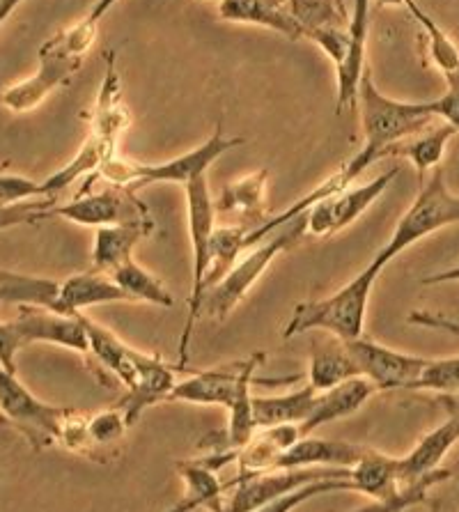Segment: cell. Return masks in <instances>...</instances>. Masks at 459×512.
<instances>
[{
	"label": "cell",
	"mask_w": 459,
	"mask_h": 512,
	"mask_svg": "<svg viewBox=\"0 0 459 512\" xmlns=\"http://www.w3.org/2000/svg\"><path fill=\"white\" fill-rule=\"evenodd\" d=\"M400 175V168L386 170L384 175H379L377 180H372L363 186H349L336 196L320 200L308 209V232L315 237H331L336 232L345 230L347 226L359 219L361 214L368 212L372 203H377V198L388 189L395 177Z\"/></svg>",
	"instance_id": "12"
},
{
	"label": "cell",
	"mask_w": 459,
	"mask_h": 512,
	"mask_svg": "<svg viewBox=\"0 0 459 512\" xmlns=\"http://www.w3.org/2000/svg\"><path fill=\"white\" fill-rule=\"evenodd\" d=\"M62 281L40 276L14 274V271L0 269V304L10 306H33L46 308L58 313Z\"/></svg>",
	"instance_id": "28"
},
{
	"label": "cell",
	"mask_w": 459,
	"mask_h": 512,
	"mask_svg": "<svg viewBox=\"0 0 459 512\" xmlns=\"http://www.w3.org/2000/svg\"><path fill=\"white\" fill-rule=\"evenodd\" d=\"M381 267L370 262L359 276L331 297L301 301L294 306L292 317L283 327V338L301 336L306 331H329L340 340H356L363 336L365 313H368L370 292L377 283Z\"/></svg>",
	"instance_id": "1"
},
{
	"label": "cell",
	"mask_w": 459,
	"mask_h": 512,
	"mask_svg": "<svg viewBox=\"0 0 459 512\" xmlns=\"http://www.w3.org/2000/svg\"><path fill=\"white\" fill-rule=\"evenodd\" d=\"M111 278L118 283L124 292L129 294L131 301H145V304L170 308L175 306L173 294H170L157 276H152L150 271H145L134 260L124 262L113 271Z\"/></svg>",
	"instance_id": "32"
},
{
	"label": "cell",
	"mask_w": 459,
	"mask_h": 512,
	"mask_svg": "<svg viewBox=\"0 0 459 512\" xmlns=\"http://www.w3.org/2000/svg\"><path fill=\"white\" fill-rule=\"evenodd\" d=\"M267 180H269V170L262 168L258 173L244 177V180L228 184L221 191V198L214 203L216 212L239 216L241 226L244 228H246V221L248 223L253 221L258 223V226H262L264 221H269L267 216H264V209H267V203H264Z\"/></svg>",
	"instance_id": "26"
},
{
	"label": "cell",
	"mask_w": 459,
	"mask_h": 512,
	"mask_svg": "<svg viewBox=\"0 0 459 512\" xmlns=\"http://www.w3.org/2000/svg\"><path fill=\"white\" fill-rule=\"evenodd\" d=\"M416 389L443 393L459 391V356H453V359H430L418 379Z\"/></svg>",
	"instance_id": "38"
},
{
	"label": "cell",
	"mask_w": 459,
	"mask_h": 512,
	"mask_svg": "<svg viewBox=\"0 0 459 512\" xmlns=\"http://www.w3.org/2000/svg\"><path fill=\"white\" fill-rule=\"evenodd\" d=\"M51 216L79 223V226L106 228L122 226V223H145L152 221L150 209L138 198L136 191L127 186L108 184L104 191L81 193L65 205H53Z\"/></svg>",
	"instance_id": "9"
},
{
	"label": "cell",
	"mask_w": 459,
	"mask_h": 512,
	"mask_svg": "<svg viewBox=\"0 0 459 512\" xmlns=\"http://www.w3.org/2000/svg\"><path fill=\"white\" fill-rule=\"evenodd\" d=\"M264 359H267L264 352H253L244 361L196 370L191 377L175 384L166 402H193V405H219L230 409L241 386L255 379V370L262 366Z\"/></svg>",
	"instance_id": "10"
},
{
	"label": "cell",
	"mask_w": 459,
	"mask_h": 512,
	"mask_svg": "<svg viewBox=\"0 0 459 512\" xmlns=\"http://www.w3.org/2000/svg\"><path fill=\"white\" fill-rule=\"evenodd\" d=\"M177 471L184 480L186 492L182 501L166 512H193L198 508L216 512L223 506L225 485L219 480V471L209 467L205 460L177 462Z\"/></svg>",
	"instance_id": "25"
},
{
	"label": "cell",
	"mask_w": 459,
	"mask_h": 512,
	"mask_svg": "<svg viewBox=\"0 0 459 512\" xmlns=\"http://www.w3.org/2000/svg\"><path fill=\"white\" fill-rule=\"evenodd\" d=\"M409 0H377L379 7H388V5H407Z\"/></svg>",
	"instance_id": "46"
},
{
	"label": "cell",
	"mask_w": 459,
	"mask_h": 512,
	"mask_svg": "<svg viewBox=\"0 0 459 512\" xmlns=\"http://www.w3.org/2000/svg\"><path fill=\"white\" fill-rule=\"evenodd\" d=\"M177 375L168 363L161 361L157 354H143L138 352L136 359V372L131 382L124 386L127 393L120 400V409L124 418H127L129 428L134 425L147 407L157 405L168 398V393L175 389Z\"/></svg>",
	"instance_id": "15"
},
{
	"label": "cell",
	"mask_w": 459,
	"mask_h": 512,
	"mask_svg": "<svg viewBox=\"0 0 459 512\" xmlns=\"http://www.w3.org/2000/svg\"><path fill=\"white\" fill-rule=\"evenodd\" d=\"M306 40L320 46V49L329 56L333 65L342 67L349 58V51H352V42H349L347 26H322L308 30Z\"/></svg>",
	"instance_id": "39"
},
{
	"label": "cell",
	"mask_w": 459,
	"mask_h": 512,
	"mask_svg": "<svg viewBox=\"0 0 459 512\" xmlns=\"http://www.w3.org/2000/svg\"><path fill=\"white\" fill-rule=\"evenodd\" d=\"M118 301H131V299L111 276L92 269V271H85V274H74L62 281L58 313L79 315L85 308L118 304Z\"/></svg>",
	"instance_id": "18"
},
{
	"label": "cell",
	"mask_w": 459,
	"mask_h": 512,
	"mask_svg": "<svg viewBox=\"0 0 459 512\" xmlns=\"http://www.w3.org/2000/svg\"><path fill=\"white\" fill-rule=\"evenodd\" d=\"M354 492H361L372 499H388L398 494L400 485V457H391L377 451L365 453L359 462L349 469Z\"/></svg>",
	"instance_id": "27"
},
{
	"label": "cell",
	"mask_w": 459,
	"mask_h": 512,
	"mask_svg": "<svg viewBox=\"0 0 459 512\" xmlns=\"http://www.w3.org/2000/svg\"><path fill=\"white\" fill-rule=\"evenodd\" d=\"M448 88L441 97L427 102V108L434 118H443V122L453 124V127L459 131V74H450L446 76Z\"/></svg>",
	"instance_id": "41"
},
{
	"label": "cell",
	"mask_w": 459,
	"mask_h": 512,
	"mask_svg": "<svg viewBox=\"0 0 459 512\" xmlns=\"http://www.w3.org/2000/svg\"><path fill=\"white\" fill-rule=\"evenodd\" d=\"M359 108L363 141H372L384 147L400 143L404 138L418 136L434 120L427 102H398V99H391L384 92H379L368 69H365L361 79Z\"/></svg>",
	"instance_id": "5"
},
{
	"label": "cell",
	"mask_w": 459,
	"mask_h": 512,
	"mask_svg": "<svg viewBox=\"0 0 459 512\" xmlns=\"http://www.w3.org/2000/svg\"><path fill=\"white\" fill-rule=\"evenodd\" d=\"M127 428L129 423L127 418H124L120 407L106 409L95 416H88V434L92 441V451H95V460L99 457L97 451H101V448L106 446L118 444V441L124 437V432H127Z\"/></svg>",
	"instance_id": "35"
},
{
	"label": "cell",
	"mask_w": 459,
	"mask_h": 512,
	"mask_svg": "<svg viewBox=\"0 0 459 512\" xmlns=\"http://www.w3.org/2000/svg\"><path fill=\"white\" fill-rule=\"evenodd\" d=\"M457 439H459V416L448 418V421L441 423L437 430L427 432L425 437L418 441L414 451L400 457V485L402 487L414 485L416 480L437 471L443 455L457 444Z\"/></svg>",
	"instance_id": "23"
},
{
	"label": "cell",
	"mask_w": 459,
	"mask_h": 512,
	"mask_svg": "<svg viewBox=\"0 0 459 512\" xmlns=\"http://www.w3.org/2000/svg\"><path fill=\"white\" fill-rule=\"evenodd\" d=\"M219 14L225 21L251 23V26L276 30V33L290 37V40L306 37L303 23L294 17L290 7L285 10L280 0H221Z\"/></svg>",
	"instance_id": "19"
},
{
	"label": "cell",
	"mask_w": 459,
	"mask_h": 512,
	"mask_svg": "<svg viewBox=\"0 0 459 512\" xmlns=\"http://www.w3.org/2000/svg\"><path fill=\"white\" fill-rule=\"evenodd\" d=\"M372 393H377V386L370 382L368 377H354L349 382H342L333 389L320 391V398H317L315 411L301 428L303 437L320 430L322 425L338 421V418L352 416L354 411H359L365 402L372 398Z\"/></svg>",
	"instance_id": "20"
},
{
	"label": "cell",
	"mask_w": 459,
	"mask_h": 512,
	"mask_svg": "<svg viewBox=\"0 0 459 512\" xmlns=\"http://www.w3.org/2000/svg\"><path fill=\"white\" fill-rule=\"evenodd\" d=\"M129 122V108L124 106L122 99V81L118 69H115V53L108 51L104 81L99 85L97 102L90 111V131L118 141L122 131L129 127Z\"/></svg>",
	"instance_id": "21"
},
{
	"label": "cell",
	"mask_w": 459,
	"mask_h": 512,
	"mask_svg": "<svg viewBox=\"0 0 459 512\" xmlns=\"http://www.w3.org/2000/svg\"><path fill=\"white\" fill-rule=\"evenodd\" d=\"M368 446L349 444V441H331L317 439L313 434L301 437L290 451L278 457L274 471L278 469H313V467H329V469H352L361 457L368 453Z\"/></svg>",
	"instance_id": "16"
},
{
	"label": "cell",
	"mask_w": 459,
	"mask_h": 512,
	"mask_svg": "<svg viewBox=\"0 0 459 512\" xmlns=\"http://www.w3.org/2000/svg\"><path fill=\"white\" fill-rule=\"evenodd\" d=\"M21 347L23 343L14 322H0V366L10 372H17L14 370V359H17Z\"/></svg>",
	"instance_id": "42"
},
{
	"label": "cell",
	"mask_w": 459,
	"mask_h": 512,
	"mask_svg": "<svg viewBox=\"0 0 459 512\" xmlns=\"http://www.w3.org/2000/svg\"><path fill=\"white\" fill-rule=\"evenodd\" d=\"M459 223V198L448 191L443 180V168L437 166L430 177V182L423 186L407 212L402 214L398 226L393 230V237L372 260L377 267L384 269L393 258H398L402 251L414 246L420 239L432 235L446 226Z\"/></svg>",
	"instance_id": "4"
},
{
	"label": "cell",
	"mask_w": 459,
	"mask_h": 512,
	"mask_svg": "<svg viewBox=\"0 0 459 512\" xmlns=\"http://www.w3.org/2000/svg\"><path fill=\"white\" fill-rule=\"evenodd\" d=\"M370 3L372 0H354L352 19L347 21L349 42L352 51L342 67L336 69L338 74V113L345 108L359 106V88L365 74V42H368L370 28Z\"/></svg>",
	"instance_id": "17"
},
{
	"label": "cell",
	"mask_w": 459,
	"mask_h": 512,
	"mask_svg": "<svg viewBox=\"0 0 459 512\" xmlns=\"http://www.w3.org/2000/svg\"><path fill=\"white\" fill-rule=\"evenodd\" d=\"M186 191V212H189V232L193 246V290L189 299V317H186L184 333L180 340V368H184L189 359V343L193 333V322L198 320L202 299H205V278L209 271V244L214 235L216 221V205L209 193L207 175H200L196 180L184 184Z\"/></svg>",
	"instance_id": "6"
},
{
	"label": "cell",
	"mask_w": 459,
	"mask_h": 512,
	"mask_svg": "<svg viewBox=\"0 0 459 512\" xmlns=\"http://www.w3.org/2000/svg\"><path fill=\"white\" fill-rule=\"evenodd\" d=\"M115 3H118V0H97L95 7H92L88 17H90L92 21H97V23H99V21H101V17H104V14H106L108 10H111V7H113Z\"/></svg>",
	"instance_id": "45"
},
{
	"label": "cell",
	"mask_w": 459,
	"mask_h": 512,
	"mask_svg": "<svg viewBox=\"0 0 459 512\" xmlns=\"http://www.w3.org/2000/svg\"><path fill=\"white\" fill-rule=\"evenodd\" d=\"M441 283H459V265L453 269L439 271V274H432L423 278V285H441Z\"/></svg>",
	"instance_id": "43"
},
{
	"label": "cell",
	"mask_w": 459,
	"mask_h": 512,
	"mask_svg": "<svg viewBox=\"0 0 459 512\" xmlns=\"http://www.w3.org/2000/svg\"><path fill=\"white\" fill-rule=\"evenodd\" d=\"M81 65L83 58L67 56V53L53 49L51 44L44 42L40 51H37V72L30 79L7 88L3 97H0V102H3L5 108H10L12 113L33 111L53 90L69 83V79L79 72Z\"/></svg>",
	"instance_id": "13"
},
{
	"label": "cell",
	"mask_w": 459,
	"mask_h": 512,
	"mask_svg": "<svg viewBox=\"0 0 459 512\" xmlns=\"http://www.w3.org/2000/svg\"><path fill=\"white\" fill-rule=\"evenodd\" d=\"M244 145V138L241 136H225L223 134V122L216 124L214 134L207 138L205 143L196 150L182 154V157L168 159L163 164H134V161H127L115 154L111 161H106L97 177L115 184V186H127L131 191L143 189L147 184H157V182H177V184H186L191 180H196L200 175H207L209 166L214 161H219L225 152L235 150V147Z\"/></svg>",
	"instance_id": "2"
},
{
	"label": "cell",
	"mask_w": 459,
	"mask_h": 512,
	"mask_svg": "<svg viewBox=\"0 0 459 512\" xmlns=\"http://www.w3.org/2000/svg\"><path fill=\"white\" fill-rule=\"evenodd\" d=\"M306 232L308 214H301L297 219H292L290 223H285V226L271 232L274 235L271 239L255 244L253 251H244V255L237 260V265L230 269V274L205 294L200 313H207L209 317H216V320H225L239 306V301L246 297L248 290L258 283V278L267 271L271 262L278 258V253L290 251L299 239H303Z\"/></svg>",
	"instance_id": "3"
},
{
	"label": "cell",
	"mask_w": 459,
	"mask_h": 512,
	"mask_svg": "<svg viewBox=\"0 0 459 512\" xmlns=\"http://www.w3.org/2000/svg\"><path fill=\"white\" fill-rule=\"evenodd\" d=\"M347 347L361 370V377H368L377 391L416 389L420 375L430 363V359H423V356L404 354L363 336L347 340Z\"/></svg>",
	"instance_id": "11"
},
{
	"label": "cell",
	"mask_w": 459,
	"mask_h": 512,
	"mask_svg": "<svg viewBox=\"0 0 459 512\" xmlns=\"http://www.w3.org/2000/svg\"><path fill=\"white\" fill-rule=\"evenodd\" d=\"M354 377H361V370L349 352L347 340L336 336L313 340L310 345V386H315L317 391H326Z\"/></svg>",
	"instance_id": "24"
},
{
	"label": "cell",
	"mask_w": 459,
	"mask_h": 512,
	"mask_svg": "<svg viewBox=\"0 0 459 512\" xmlns=\"http://www.w3.org/2000/svg\"><path fill=\"white\" fill-rule=\"evenodd\" d=\"M246 228L244 226H225L216 228L209 244V271L205 278V294L219 285L230 269L237 265V260L246 251Z\"/></svg>",
	"instance_id": "31"
},
{
	"label": "cell",
	"mask_w": 459,
	"mask_h": 512,
	"mask_svg": "<svg viewBox=\"0 0 459 512\" xmlns=\"http://www.w3.org/2000/svg\"><path fill=\"white\" fill-rule=\"evenodd\" d=\"M5 164H0V207L23 203V200L44 198L42 182L26 180L21 175H5Z\"/></svg>",
	"instance_id": "40"
},
{
	"label": "cell",
	"mask_w": 459,
	"mask_h": 512,
	"mask_svg": "<svg viewBox=\"0 0 459 512\" xmlns=\"http://www.w3.org/2000/svg\"><path fill=\"white\" fill-rule=\"evenodd\" d=\"M459 131L453 124L443 122L437 129H427L425 134H418L416 138H404V141L391 145V157H404L416 166L420 175L427 173L430 168H437L446 152V145Z\"/></svg>",
	"instance_id": "30"
},
{
	"label": "cell",
	"mask_w": 459,
	"mask_h": 512,
	"mask_svg": "<svg viewBox=\"0 0 459 512\" xmlns=\"http://www.w3.org/2000/svg\"><path fill=\"white\" fill-rule=\"evenodd\" d=\"M317 480H349V469H278L251 478H235L225 483V492L230 494L216 512H255L278 496L317 483Z\"/></svg>",
	"instance_id": "8"
},
{
	"label": "cell",
	"mask_w": 459,
	"mask_h": 512,
	"mask_svg": "<svg viewBox=\"0 0 459 512\" xmlns=\"http://www.w3.org/2000/svg\"><path fill=\"white\" fill-rule=\"evenodd\" d=\"M53 205H56V198L23 200V203L0 207V230L17 228V226H23V223H40L44 219H51Z\"/></svg>",
	"instance_id": "37"
},
{
	"label": "cell",
	"mask_w": 459,
	"mask_h": 512,
	"mask_svg": "<svg viewBox=\"0 0 459 512\" xmlns=\"http://www.w3.org/2000/svg\"><path fill=\"white\" fill-rule=\"evenodd\" d=\"M329 3H333V5H336V7H340L342 12H345V5H342V0H329Z\"/></svg>",
	"instance_id": "47"
},
{
	"label": "cell",
	"mask_w": 459,
	"mask_h": 512,
	"mask_svg": "<svg viewBox=\"0 0 459 512\" xmlns=\"http://www.w3.org/2000/svg\"><path fill=\"white\" fill-rule=\"evenodd\" d=\"M320 391L315 386H303L299 391L287 395H274V398H253L255 423L260 428H274V425H303L315 411Z\"/></svg>",
	"instance_id": "29"
},
{
	"label": "cell",
	"mask_w": 459,
	"mask_h": 512,
	"mask_svg": "<svg viewBox=\"0 0 459 512\" xmlns=\"http://www.w3.org/2000/svg\"><path fill=\"white\" fill-rule=\"evenodd\" d=\"M12 322L19 331L23 345L51 343V345L74 349V352H81V354L90 352V340L83 324V313L60 315L46 308L23 306L19 308L17 320Z\"/></svg>",
	"instance_id": "14"
},
{
	"label": "cell",
	"mask_w": 459,
	"mask_h": 512,
	"mask_svg": "<svg viewBox=\"0 0 459 512\" xmlns=\"http://www.w3.org/2000/svg\"><path fill=\"white\" fill-rule=\"evenodd\" d=\"M23 3V0H0V28H3V23L12 17L14 12H17V7Z\"/></svg>",
	"instance_id": "44"
},
{
	"label": "cell",
	"mask_w": 459,
	"mask_h": 512,
	"mask_svg": "<svg viewBox=\"0 0 459 512\" xmlns=\"http://www.w3.org/2000/svg\"><path fill=\"white\" fill-rule=\"evenodd\" d=\"M0 411L17 428L33 451H44L58 444L67 407H53L37 400L17 379V372L0 366Z\"/></svg>",
	"instance_id": "7"
},
{
	"label": "cell",
	"mask_w": 459,
	"mask_h": 512,
	"mask_svg": "<svg viewBox=\"0 0 459 512\" xmlns=\"http://www.w3.org/2000/svg\"><path fill=\"white\" fill-rule=\"evenodd\" d=\"M97 33H99V23L92 21L90 17H85L83 21L74 23L72 28L60 30V33L49 37L46 44H51L53 49L67 53V56L85 58V53L90 51V46L97 40Z\"/></svg>",
	"instance_id": "36"
},
{
	"label": "cell",
	"mask_w": 459,
	"mask_h": 512,
	"mask_svg": "<svg viewBox=\"0 0 459 512\" xmlns=\"http://www.w3.org/2000/svg\"><path fill=\"white\" fill-rule=\"evenodd\" d=\"M404 7H407V10L411 12V17H414L420 26H423L427 42H430V58L434 65H437L439 72L443 76L459 74V49H457V44L446 35V30H443L439 23L434 21L430 14H427L423 7L416 3V0H409Z\"/></svg>",
	"instance_id": "33"
},
{
	"label": "cell",
	"mask_w": 459,
	"mask_h": 512,
	"mask_svg": "<svg viewBox=\"0 0 459 512\" xmlns=\"http://www.w3.org/2000/svg\"><path fill=\"white\" fill-rule=\"evenodd\" d=\"M329 492H354V485L352 480H317V483L303 485L299 490L278 496V499L269 501L267 506H262L255 512H292L294 508H299L301 503L313 499V496H322Z\"/></svg>",
	"instance_id": "34"
},
{
	"label": "cell",
	"mask_w": 459,
	"mask_h": 512,
	"mask_svg": "<svg viewBox=\"0 0 459 512\" xmlns=\"http://www.w3.org/2000/svg\"><path fill=\"white\" fill-rule=\"evenodd\" d=\"M157 230V223H122V226L97 228L95 246H92V269L111 276L115 269L131 260L140 239L150 237Z\"/></svg>",
	"instance_id": "22"
}]
</instances>
